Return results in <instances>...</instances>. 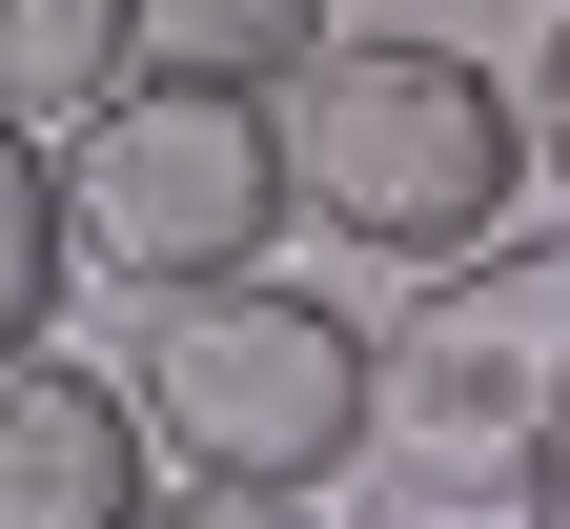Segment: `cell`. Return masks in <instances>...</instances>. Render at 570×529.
Here are the masks:
<instances>
[{
    "instance_id": "obj_1",
    "label": "cell",
    "mask_w": 570,
    "mask_h": 529,
    "mask_svg": "<svg viewBox=\"0 0 570 529\" xmlns=\"http://www.w3.org/2000/svg\"><path fill=\"white\" fill-rule=\"evenodd\" d=\"M285 164H306V224L326 245H367L407 285H449L510 245V204H530V82H489L469 41H326L306 82H285Z\"/></svg>"
},
{
    "instance_id": "obj_2",
    "label": "cell",
    "mask_w": 570,
    "mask_h": 529,
    "mask_svg": "<svg viewBox=\"0 0 570 529\" xmlns=\"http://www.w3.org/2000/svg\"><path fill=\"white\" fill-rule=\"evenodd\" d=\"M122 388L184 448V489H306L326 509L387 448V326H346L326 285H184Z\"/></svg>"
},
{
    "instance_id": "obj_3",
    "label": "cell",
    "mask_w": 570,
    "mask_h": 529,
    "mask_svg": "<svg viewBox=\"0 0 570 529\" xmlns=\"http://www.w3.org/2000/svg\"><path fill=\"white\" fill-rule=\"evenodd\" d=\"M61 184H82V265L122 285H265V245L306 224V164H285V102L265 82H122L82 143H61Z\"/></svg>"
},
{
    "instance_id": "obj_4",
    "label": "cell",
    "mask_w": 570,
    "mask_h": 529,
    "mask_svg": "<svg viewBox=\"0 0 570 529\" xmlns=\"http://www.w3.org/2000/svg\"><path fill=\"white\" fill-rule=\"evenodd\" d=\"M387 428L428 448V469H530V448L570 428V224H510L489 265L407 285V326H387Z\"/></svg>"
},
{
    "instance_id": "obj_5",
    "label": "cell",
    "mask_w": 570,
    "mask_h": 529,
    "mask_svg": "<svg viewBox=\"0 0 570 529\" xmlns=\"http://www.w3.org/2000/svg\"><path fill=\"white\" fill-rule=\"evenodd\" d=\"M142 469H164V428H142L122 366H82L61 326L0 366V529H142L164 509Z\"/></svg>"
},
{
    "instance_id": "obj_6",
    "label": "cell",
    "mask_w": 570,
    "mask_h": 529,
    "mask_svg": "<svg viewBox=\"0 0 570 529\" xmlns=\"http://www.w3.org/2000/svg\"><path fill=\"white\" fill-rule=\"evenodd\" d=\"M142 82V0H0V123L21 143H82Z\"/></svg>"
},
{
    "instance_id": "obj_7",
    "label": "cell",
    "mask_w": 570,
    "mask_h": 529,
    "mask_svg": "<svg viewBox=\"0 0 570 529\" xmlns=\"http://www.w3.org/2000/svg\"><path fill=\"white\" fill-rule=\"evenodd\" d=\"M346 21H326V0H142V82H306V61H326Z\"/></svg>"
},
{
    "instance_id": "obj_8",
    "label": "cell",
    "mask_w": 570,
    "mask_h": 529,
    "mask_svg": "<svg viewBox=\"0 0 570 529\" xmlns=\"http://www.w3.org/2000/svg\"><path fill=\"white\" fill-rule=\"evenodd\" d=\"M61 265H82V184H61V143H0V306H21V346L61 326Z\"/></svg>"
},
{
    "instance_id": "obj_9",
    "label": "cell",
    "mask_w": 570,
    "mask_h": 529,
    "mask_svg": "<svg viewBox=\"0 0 570 529\" xmlns=\"http://www.w3.org/2000/svg\"><path fill=\"white\" fill-rule=\"evenodd\" d=\"M142 529H306V489H164Z\"/></svg>"
},
{
    "instance_id": "obj_10",
    "label": "cell",
    "mask_w": 570,
    "mask_h": 529,
    "mask_svg": "<svg viewBox=\"0 0 570 529\" xmlns=\"http://www.w3.org/2000/svg\"><path fill=\"white\" fill-rule=\"evenodd\" d=\"M530 143H550V184H570V21L530 41Z\"/></svg>"
},
{
    "instance_id": "obj_11",
    "label": "cell",
    "mask_w": 570,
    "mask_h": 529,
    "mask_svg": "<svg viewBox=\"0 0 570 529\" xmlns=\"http://www.w3.org/2000/svg\"><path fill=\"white\" fill-rule=\"evenodd\" d=\"M530 529H570V428H550V448H530Z\"/></svg>"
}]
</instances>
